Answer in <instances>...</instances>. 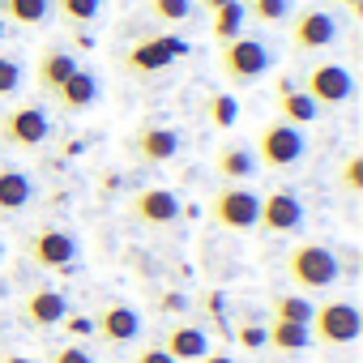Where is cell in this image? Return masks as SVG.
Listing matches in <instances>:
<instances>
[{
	"label": "cell",
	"instance_id": "83f0119b",
	"mask_svg": "<svg viewBox=\"0 0 363 363\" xmlns=\"http://www.w3.org/2000/svg\"><path fill=\"white\" fill-rule=\"evenodd\" d=\"M244 13L257 18V22H265V26H274V22L291 18V0H252V5H244Z\"/></svg>",
	"mask_w": 363,
	"mask_h": 363
},
{
	"label": "cell",
	"instance_id": "836d02e7",
	"mask_svg": "<svg viewBox=\"0 0 363 363\" xmlns=\"http://www.w3.org/2000/svg\"><path fill=\"white\" fill-rule=\"evenodd\" d=\"M235 342H240L244 350H261V346H265V325H257V320H244V325L235 329Z\"/></svg>",
	"mask_w": 363,
	"mask_h": 363
},
{
	"label": "cell",
	"instance_id": "ee69618b",
	"mask_svg": "<svg viewBox=\"0 0 363 363\" xmlns=\"http://www.w3.org/2000/svg\"><path fill=\"white\" fill-rule=\"evenodd\" d=\"M240 5H252V0H240Z\"/></svg>",
	"mask_w": 363,
	"mask_h": 363
},
{
	"label": "cell",
	"instance_id": "74e56055",
	"mask_svg": "<svg viewBox=\"0 0 363 363\" xmlns=\"http://www.w3.org/2000/svg\"><path fill=\"white\" fill-rule=\"evenodd\" d=\"M193 363H235V359H231V354H214V350H206V354L193 359Z\"/></svg>",
	"mask_w": 363,
	"mask_h": 363
},
{
	"label": "cell",
	"instance_id": "2e32d148",
	"mask_svg": "<svg viewBox=\"0 0 363 363\" xmlns=\"http://www.w3.org/2000/svg\"><path fill=\"white\" fill-rule=\"evenodd\" d=\"M175 363H193V359H201L206 350H210V333L201 329V325H193V320H179V325H171L167 333H162V342H158Z\"/></svg>",
	"mask_w": 363,
	"mask_h": 363
},
{
	"label": "cell",
	"instance_id": "7a4b0ae2",
	"mask_svg": "<svg viewBox=\"0 0 363 363\" xmlns=\"http://www.w3.org/2000/svg\"><path fill=\"white\" fill-rule=\"evenodd\" d=\"M308 333L320 346H350L363 333V316H359V308L350 299H329V303H316L312 308Z\"/></svg>",
	"mask_w": 363,
	"mask_h": 363
},
{
	"label": "cell",
	"instance_id": "277c9868",
	"mask_svg": "<svg viewBox=\"0 0 363 363\" xmlns=\"http://www.w3.org/2000/svg\"><path fill=\"white\" fill-rule=\"evenodd\" d=\"M303 150H308V141H303V133L295 128V124H286V120H269V124H261V133H257V162L261 167H269V171H286V167H295L299 158H303Z\"/></svg>",
	"mask_w": 363,
	"mask_h": 363
},
{
	"label": "cell",
	"instance_id": "8d00e7d4",
	"mask_svg": "<svg viewBox=\"0 0 363 363\" xmlns=\"http://www.w3.org/2000/svg\"><path fill=\"white\" fill-rule=\"evenodd\" d=\"M184 303H189V299L179 295V291H167V295L158 299V308H162V312H179V308H184Z\"/></svg>",
	"mask_w": 363,
	"mask_h": 363
},
{
	"label": "cell",
	"instance_id": "d6a6232c",
	"mask_svg": "<svg viewBox=\"0 0 363 363\" xmlns=\"http://www.w3.org/2000/svg\"><path fill=\"white\" fill-rule=\"evenodd\" d=\"M201 312H206L218 329H227V320H223V312H227V295H223V291H206V295H201Z\"/></svg>",
	"mask_w": 363,
	"mask_h": 363
},
{
	"label": "cell",
	"instance_id": "d590c367",
	"mask_svg": "<svg viewBox=\"0 0 363 363\" xmlns=\"http://www.w3.org/2000/svg\"><path fill=\"white\" fill-rule=\"evenodd\" d=\"M128 363H175V359H171V354H167V350H162V346L154 342V346H145V350H137V354H133Z\"/></svg>",
	"mask_w": 363,
	"mask_h": 363
},
{
	"label": "cell",
	"instance_id": "f35d334b",
	"mask_svg": "<svg viewBox=\"0 0 363 363\" xmlns=\"http://www.w3.org/2000/svg\"><path fill=\"white\" fill-rule=\"evenodd\" d=\"M333 5H342V9H350L354 18H363V0H333Z\"/></svg>",
	"mask_w": 363,
	"mask_h": 363
},
{
	"label": "cell",
	"instance_id": "f1b7e54d",
	"mask_svg": "<svg viewBox=\"0 0 363 363\" xmlns=\"http://www.w3.org/2000/svg\"><path fill=\"white\" fill-rule=\"evenodd\" d=\"M150 13L158 22H189L193 18V0H150Z\"/></svg>",
	"mask_w": 363,
	"mask_h": 363
},
{
	"label": "cell",
	"instance_id": "4dcf8cb0",
	"mask_svg": "<svg viewBox=\"0 0 363 363\" xmlns=\"http://www.w3.org/2000/svg\"><path fill=\"white\" fill-rule=\"evenodd\" d=\"M22 90V65L13 56H0V99H13Z\"/></svg>",
	"mask_w": 363,
	"mask_h": 363
},
{
	"label": "cell",
	"instance_id": "7c38bea8",
	"mask_svg": "<svg viewBox=\"0 0 363 363\" xmlns=\"http://www.w3.org/2000/svg\"><path fill=\"white\" fill-rule=\"evenodd\" d=\"M179 197L171 189H141L128 197V218L141 223V227H171L179 218Z\"/></svg>",
	"mask_w": 363,
	"mask_h": 363
},
{
	"label": "cell",
	"instance_id": "b9f144b4",
	"mask_svg": "<svg viewBox=\"0 0 363 363\" xmlns=\"http://www.w3.org/2000/svg\"><path fill=\"white\" fill-rule=\"evenodd\" d=\"M201 5H206V9H210V13H214V9H218V5H227V0H201Z\"/></svg>",
	"mask_w": 363,
	"mask_h": 363
},
{
	"label": "cell",
	"instance_id": "e575fe53",
	"mask_svg": "<svg viewBox=\"0 0 363 363\" xmlns=\"http://www.w3.org/2000/svg\"><path fill=\"white\" fill-rule=\"evenodd\" d=\"M60 325H65V333H73V337H86V333H94V316H65Z\"/></svg>",
	"mask_w": 363,
	"mask_h": 363
},
{
	"label": "cell",
	"instance_id": "484cf974",
	"mask_svg": "<svg viewBox=\"0 0 363 363\" xmlns=\"http://www.w3.org/2000/svg\"><path fill=\"white\" fill-rule=\"evenodd\" d=\"M206 120H210L214 128H231V124L240 120V103H235L227 90H214V94L206 99Z\"/></svg>",
	"mask_w": 363,
	"mask_h": 363
},
{
	"label": "cell",
	"instance_id": "bcb514c9",
	"mask_svg": "<svg viewBox=\"0 0 363 363\" xmlns=\"http://www.w3.org/2000/svg\"><path fill=\"white\" fill-rule=\"evenodd\" d=\"M0 5H5V0H0Z\"/></svg>",
	"mask_w": 363,
	"mask_h": 363
},
{
	"label": "cell",
	"instance_id": "5b68a950",
	"mask_svg": "<svg viewBox=\"0 0 363 363\" xmlns=\"http://www.w3.org/2000/svg\"><path fill=\"white\" fill-rule=\"evenodd\" d=\"M52 137V120L43 103H18L0 116V141L13 150H39Z\"/></svg>",
	"mask_w": 363,
	"mask_h": 363
},
{
	"label": "cell",
	"instance_id": "cb8c5ba5",
	"mask_svg": "<svg viewBox=\"0 0 363 363\" xmlns=\"http://www.w3.org/2000/svg\"><path fill=\"white\" fill-rule=\"evenodd\" d=\"M0 13H5V22H13V26H39L52 13V0H5Z\"/></svg>",
	"mask_w": 363,
	"mask_h": 363
},
{
	"label": "cell",
	"instance_id": "7402d4cb",
	"mask_svg": "<svg viewBox=\"0 0 363 363\" xmlns=\"http://www.w3.org/2000/svg\"><path fill=\"white\" fill-rule=\"evenodd\" d=\"M265 346H274L278 354H295V350L312 346V333H308V325H295V320H269L265 325Z\"/></svg>",
	"mask_w": 363,
	"mask_h": 363
},
{
	"label": "cell",
	"instance_id": "1f68e13d",
	"mask_svg": "<svg viewBox=\"0 0 363 363\" xmlns=\"http://www.w3.org/2000/svg\"><path fill=\"white\" fill-rule=\"evenodd\" d=\"M48 363H94V359H90V350H86V346H77V342H65V346L48 350Z\"/></svg>",
	"mask_w": 363,
	"mask_h": 363
},
{
	"label": "cell",
	"instance_id": "8992f818",
	"mask_svg": "<svg viewBox=\"0 0 363 363\" xmlns=\"http://www.w3.org/2000/svg\"><path fill=\"white\" fill-rule=\"evenodd\" d=\"M316 107H342L354 99V77L346 65H333V60H316L308 73H303V86H299Z\"/></svg>",
	"mask_w": 363,
	"mask_h": 363
},
{
	"label": "cell",
	"instance_id": "7bdbcfd3",
	"mask_svg": "<svg viewBox=\"0 0 363 363\" xmlns=\"http://www.w3.org/2000/svg\"><path fill=\"white\" fill-rule=\"evenodd\" d=\"M5 35H9V22H5V18H0V43H5Z\"/></svg>",
	"mask_w": 363,
	"mask_h": 363
},
{
	"label": "cell",
	"instance_id": "60d3db41",
	"mask_svg": "<svg viewBox=\"0 0 363 363\" xmlns=\"http://www.w3.org/2000/svg\"><path fill=\"white\" fill-rule=\"evenodd\" d=\"M73 48H77V52H90V48H94V39H90V35H73Z\"/></svg>",
	"mask_w": 363,
	"mask_h": 363
},
{
	"label": "cell",
	"instance_id": "8fae6325",
	"mask_svg": "<svg viewBox=\"0 0 363 363\" xmlns=\"http://www.w3.org/2000/svg\"><path fill=\"white\" fill-rule=\"evenodd\" d=\"M257 227H261L265 235H291V231H299V227H303V206H299V197L286 193V189H274L269 197H261V206H257Z\"/></svg>",
	"mask_w": 363,
	"mask_h": 363
},
{
	"label": "cell",
	"instance_id": "603a6c76",
	"mask_svg": "<svg viewBox=\"0 0 363 363\" xmlns=\"http://www.w3.org/2000/svg\"><path fill=\"white\" fill-rule=\"evenodd\" d=\"M244 5L240 0H227V5H218L214 9V22H210V30H214V39L218 43H231V39H240V30H244Z\"/></svg>",
	"mask_w": 363,
	"mask_h": 363
},
{
	"label": "cell",
	"instance_id": "9c48e42d",
	"mask_svg": "<svg viewBox=\"0 0 363 363\" xmlns=\"http://www.w3.org/2000/svg\"><path fill=\"white\" fill-rule=\"evenodd\" d=\"M179 56H189V43H184V39H175V35H154V39H141V43L128 48L124 69H128V73H158V69L175 65Z\"/></svg>",
	"mask_w": 363,
	"mask_h": 363
},
{
	"label": "cell",
	"instance_id": "ac0fdd59",
	"mask_svg": "<svg viewBox=\"0 0 363 363\" xmlns=\"http://www.w3.org/2000/svg\"><path fill=\"white\" fill-rule=\"evenodd\" d=\"M320 116V107L291 82V77H278V120H286V124H312Z\"/></svg>",
	"mask_w": 363,
	"mask_h": 363
},
{
	"label": "cell",
	"instance_id": "4fadbf2b",
	"mask_svg": "<svg viewBox=\"0 0 363 363\" xmlns=\"http://www.w3.org/2000/svg\"><path fill=\"white\" fill-rule=\"evenodd\" d=\"M128 154L137 162H171L179 154V133L167 124H145L128 137Z\"/></svg>",
	"mask_w": 363,
	"mask_h": 363
},
{
	"label": "cell",
	"instance_id": "6da1fadb",
	"mask_svg": "<svg viewBox=\"0 0 363 363\" xmlns=\"http://www.w3.org/2000/svg\"><path fill=\"white\" fill-rule=\"evenodd\" d=\"M286 278L299 286V291H325L342 278V261L333 248L316 244V240H299L291 252H286Z\"/></svg>",
	"mask_w": 363,
	"mask_h": 363
},
{
	"label": "cell",
	"instance_id": "30bf717a",
	"mask_svg": "<svg viewBox=\"0 0 363 363\" xmlns=\"http://www.w3.org/2000/svg\"><path fill=\"white\" fill-rule=\"evenodd\" d=\"M333 39H337V22H333L329 9L308 5V9H299V13L291 18V48H295V52H320V48H329Z\"/></svg>",
	"mask_w": 363,
	"mask_h": 363
},
{
	"label": "cell",
	"instance_id": "44dd1931",
	"mask_svg": "<svg viewBox=\"0 0 363 363\" xmlns=\"http://www.w3.org/2000/svg\"><path fill=\"white\" fill-rule=\"evenodd\" d=\"M214 171L223 175V184H244V179H252L257 171V158L248 145H223L214 154Z\"/></svg>",
	"mask_w": 363,
	"mask_h": 363
},
{
	"label": "cell",
	"instance_id": "52a82bcc",
	"mask_svg": "<svg viewBox=\"0 0 363 363\" xmlns=\"http://www.w3.org/2000/svg\"><path fill=\"white\" fill-rule=\"evenodd\" d=\"M257 206L261 197L248 184H223L210 201V218L223 231H257Z\"/></svg>",
	"mask_w": 363,
	"mask_h": 363
},
{
	"label": "cell",
	"instance_id": "e0dca14e",
	"mask_svg": "<svg viewBox=\"0 0 363 363\" xmlns=\"http://www.w3.org/2000/svg\"><path fill=\"white\" fill-rule=\"evenodd\" d=\"M52 94H56V107H60V111H69V116L90 111V107L99 103V77H94L90 69H77V73H69Z\"/></svg>",
	"mask_w": 363,
	"mask_h": 363
},
{
	"label": "cell",
	"instance_id": "f546056e",
	"mask_svg": "<svg viewBox=\"0 0 363 363\" xmlns=\"http://www.w3.org/2000/svg\"><path fill=\"white\" fill-rule=\"evenodd\" d=\"M337 184H342V193H363V154L359 150L346 154V162L337 171Z\"/></svg>",
	"mask_w": 363,
	"mask_h": 363
},
{
	"label": "cell",
	"instance_id": "d6986e66",
	"mask_svg": "<svg viewBox=\"0 0 363 363\" xmlns=\"http://www.w3.org/2000/svg\"><path fill=\"white\" fill-rule=\"evenodd\" d=\"M30 197H35L30 175L18 171V167H0V214H18V210H26Z\"/></svg>",
	"mask_w": 363,
	"mask_h": 363
},
{
	"label": "cell",
	"instance_id": "9a60e30c",
	"mask_svg": "<svg viewBox=\"0 0 363 363\" xmlns=\"http://www.w3.org/2000/svg\"><path fill=\"white\" fill-rule=\"evenodd\" d=\"M69 316V299L52 286H35L26 299H22V325L26 329H52Z\"/></svg>",
	"mask_w": 363,
	"mask_h": 363
},
{
	"label": "cell",
	"instance_id": "ffe728a7",
	"mask_svg": "<svg viewBox=\"0 0 363 363\" xmlns=\"http://www.w3.org/2000/svg\"><path fill=\"white\" fill-rule=\"evenodd\" d=\"M82 65H77V56L73 52H65V48H43L39 52V65H35V77H39V86L52 94L69 73H77Z\"/></svg>",
	"mask_w": 363,
	"mask_h": 363
},
{
	"label": "cell",
	"instance_id": "ab89813d",
	"mask_svg": "<svg viewBox=\"0 0 363 363\" xmlns=\"http://www.w3.org/2000/svg\"><path fill=\"white\" fill-rule=\"evenodd\" d=\"M0 363H35V359H26V354H18V350H5V354H0Z\"/></svg>",
	"mask_w": 363,
	"mask_h": 363
},
{
	"label": "cell",
	"instance_id": "f6af8a7d",
	"mask_svg": "<svg viewBox=\"0 0 363 363\" xmlns=\"http://www.w3.org/2000/svg\"><path fill=\"white\" fill-rule=\"evenodd\" d=\"M0 257H5V244H0Z\"/></svg>",
	"mask_w": 363,
	"mask_h": 363
},
{
	"label": "cell",
	"instance_id": "3957f363",
	"mask_svg": "<svg viewBox=\"0 0 363 363\" xmlns=\"http://www.w3.org/2000/svg\"><path fill=\"white\" fill-rule=\"evenodd\" d=\"M269 65H274L269 48L261 39H248V35L223 43V52H218V73L227 77V86H252Z\"/></svg>",
	"mask_w": 363,
	"mask_h": 363
},
{
	"label": "cell",
	"instance_id": "ba28073f",
	"mask_svg": "<svg viewBox=\"0 0 363 363\" xmlns=\"http://www.w3.org/2000/svg\"><path fill=\"white\" fill-rule=\"evenodd\" d=\"M26 261L39 265V269H60V274H69L73 261H77V235H73V231H60V227H39V231L26 240Z\"/></svg>",
	"mask_w": 363,
	"mask_h": 363
},
{
	"label": "cell",
	"instance_id": "4316f807",
	"mask_svg": "<svg viewBox=\"0 0 363 363\" xmlns=\"http://www.w3.org/2000/svg\"><path fill=\"white\" fill-rule=\"evenodd\" d=\"M99 5H103V0H56V13L69 26H86V22L99 18Z\"/></svg>",
	"mask_w": 363,
	"mask_h": 363
},
{
	"label": "cell",
	"instance_id": "5bb4252c",
	"mask_svg": "<svg viewBox=\"0 0 363 363\" xmlns=\"http://www.w3.org/2000/svg\"><path fill=\"white\" fill-rule=\"evenodd\" d=\"M137 333H141V316L128 303H107L94 316V337L103 346H128V342H137Z\"/></svg>",
	"mask_w": 363,
	"mask_h": 363
},
{
	"label": "cell",
	"instance_id": "d4e9b609",
	"mask_svg": "<svg viewBox=\"0 0 363 363\" xmlns=\"http://www.w3.org/2000/svg\"><path fill=\"white\" fill-rule=\"evenodd\" d=\"M312 299L308 295H274L269 299V312H274V320H295V325H308L312 320Z\"/></svg>",
	"mask_w": 363,
	"mask_h": 363
}]
</instances>
